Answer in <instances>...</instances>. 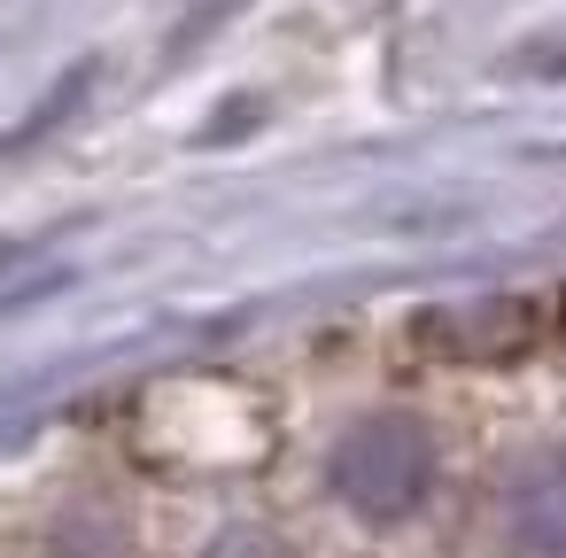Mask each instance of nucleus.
Here are the masks:
<instances>
[{
  "instance_id": "f257e3e1",
  "label": "nucleus",
  "mask_w": 566,
  "mask_h": 558,
  "mask_svg": "<svg viewBox=\"0 0 566 558\" xmlns=\"http://www.w3.org/2000/svg\"><path fill=\"white\" fill-rule=\"evenodd\" d=\"M427 481H434V442H427V427L403 419V411H373V419H357V427L334 442V496H342L349 512H365V519H403V512H419Z\"/></svg>"
},
{
  "instance_id": "f03ea898",
  "label": "nucleus",
  "mask_w": 566,
  "mask_h": 558,
  "mask_svg": "<svg viewBox=\"0 0 566 558\" xmlns=\"http://www.w3.org/2000/svg\"><path fill=\"white\" fill-rule=\"evenodd\" d=\"M551 303L543 295H481V303H450V310H427L411 326L419 349L450 357V365H512L527 357L543 334H551Z\"/></svg>"
},
{
  "instance_id": "7ed1b4c3",
  "label": "nucleus",
  "mask_w": 566,
  "mask_h": 558,
  "mask_svg": "<svg viewBox=\"0 0 566 558\" xmlns=\"http://www.w3.org/2000/svg\"><path fill=\"white\" fill-rule=\"evenodd\" d=\"M496 527L527 558H566V450H527L496 481Z\"/></svg>"
}]
</instances>
